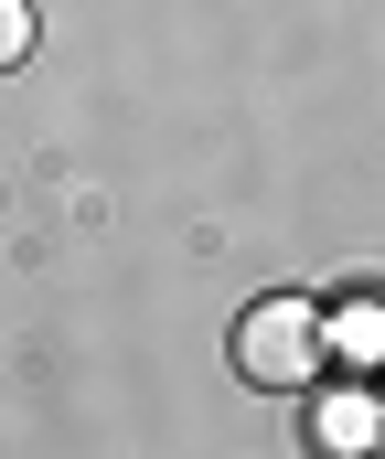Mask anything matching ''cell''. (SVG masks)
<instances>
[{"mask_svg": "<svg viewBox=\"0 0 385 459\" xmlns=\"http://www.w3.org/2000/svg\"><path fill=\"white\" fill-rule=\"evenodd\" d=\"M236 374H247L257 395H311L321 374H332V352H321V310L311 299H257L247 321H236Z\"/></svg>", "mask_w": 385, "mask_h": 459, "instance_id": "obj_1", "label": "cell"}, {"mask_svg": "<svg viewBox=\"0 0 385 459\" xmlns=\"http://www.w3.org/2000/svg\"><path fill=\"white\" fill-rule=\"evenodd\" d=\"M311 449L321 459H385V395L364 374H343V385L311 395Z\"/></svg>", "mask_w": 385, "mask_h": 459, "instance_id": "obj_2", "label": "cell"}, {"mask_svg": "<svg viewBox=\"0 0 385 459\" xmlns=\"http://www.w3.org/2000/svg\"><path fill=\"white\" fill-rule=\"evenodd\" d=\"M321 352H332L343 374H385V299H375V289L321 310Z\"/></svg>", "mask_w": 385, "mask_h": 459, "instance_id": "obj_3", "label": "cell"}, {"mask_svg": "<svg viewBox=\"0 0 385 459\" xmlns=\"http://www.w3.org/2000/svg\"><path fill=\"white\" fill-rule=\"evenodd\" d=\"M32 32H43V22H32V0H0V75L32 54Z\"/></svg>", "mask_w": 385, "mask_h": 459, "instance_id": "obj_4", "label": "cell"}]
</instances>
